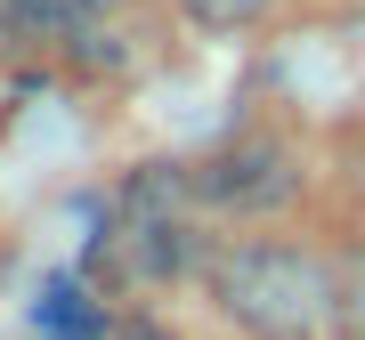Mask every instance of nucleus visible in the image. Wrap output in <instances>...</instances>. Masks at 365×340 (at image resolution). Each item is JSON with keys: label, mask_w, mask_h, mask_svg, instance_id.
Here are the masks:
<instances>
[{"label": "nucleus", "mask_w": 365, "mask_h": 340, "mask_svg": "<svg viewBox=\"0 0 365 340\" xmlns=\"http://www.w3.org/2000/svg\"><path fill=\"white\" fill-rule=\"evenodd\" d=\"M211 292L252 340H325L341 308V267L300 243H235L211 267Z\"/></svg>", "instance_id": "nucleus-1"}, {"label": "nucleus", "mask_w": 365, "mask_h": 340, "mask_svg": "<svg viewBox=\"0 0 365 340\" xmlns=\"http://www.w3.org/2000/svg\"><path fill=\"white\" fill-rule=\"evenodd\" d=\"M292 186H300V170L268 138H244V146H227V154H211L195 170V195L220 203V211H276V203H292Z\"/></svg>", "instance_id": "nucleus-2"}, {"label": "nucleus", "mask_w": 365, "mask_h": 340, "mask_svg": "<svg viewBox=\"0 0 365 340\" xmlns=\"http://www.w3.org/2000/svg\"><path fill=\"white\" fill-rule=\"evenodd\" d=\"M41 324L66 332V340H98V308H90V292H81L73 275H49V284H41Z\"/></svg>", "instance_id": "nucleus-3"}, {"label": "nucleus", "mask_w": 365, "mask_h": 340, "mask_svg": "<svg viewBox=\"0 0 365 340\" xmlns=\"http://www.w3.org/2000/svg\"><path fill=\"white\" fill-rule=\"evenodd\" d=\"M106 0H16V33H81Z\"/></svg>", "instance_id": "nucleus-4"}, {"label": "nucleus", "mask_w": 365, "mask_h": 340, "mask_svg": "<svg viewBox=\"0 0 365 340\" xmlns=\"http://www.w3.org/2000/svg\"><path fill=\"white\" fill-rule=\"evenodd\" d=\"M341 308H333V332L341 340H365V243L357 251H341Z\"/></svg>", "instance_id": "nucleus-5"}, {"label": "nucleus", "mask_w": 365, "mask_h": 340, "mask_svg": "<svg viewBox=\"0 0 365 340\" xmlns=\"http://www.w3.org/2000/svg\"><path fill=\"white\" fill-rule=\"evenodd\" d=\"M187 16H195L203 33H244V25H260V9L268 0H179Z\"/></svg>", "instance_id": "nucleus-6"}, {"label": "nucleus", "mask_w": 365, "mask_h": 340, "mask_svg": "<svg viewBox=\"0 0 365 340\" xmlns=\"http://www.w3.org/2000/svg\"><path fill=\"white\" fill-rule=\"evenodd\" d=\"M9 41H16V0H0V57H9Z\"/></svg>", "instance_id": "nucleus-7"}, {"label": "nucleus", "mask_w": 365, "mask_h": 340, "mask_svg": "<svg viewBox=\"0 0 365 340\" xmlns=\"http://www.w3.org/2000/svg\"><path fill=\"white\" fill-rule=\"evenodd\" d=\"M130 340H170V332L163 324H130Z\"/></svg>", "instance_id": "nucleus-8"}]
</instances>
